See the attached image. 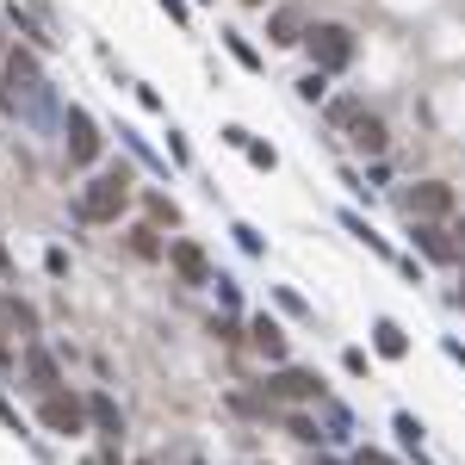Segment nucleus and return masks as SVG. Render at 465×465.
<instances>
[{"label":"nucleus","instance_id":"13","mask_svg":"<svg viewBox=\"0 0 465 465\" xmlns=\"http://www.w3.org/2000/svg\"><path fill=\"white\" fill-rule=\"evenodd\" d=\"M348 137H353V149H360V155H372V162H378V155H385V143H391V130H385V118H372V112L360 118V124H353Z\"/></svg>","mask_w":465,"mask_h":465},{"label":"nucleus","instance_id":"8","mask_svg":"<svg viewBox=\"0 0 465 465\" xmlns=\"http://www.w3.org/2000/svg\"><path fill=\"white\" fill-rule=\"evenodd\" d=\"M168 267H174V273H180L187 286H212V279H218L199 242H168Z\"/></svg>","mask_w":465,"mask_h":465},{"label":"nucleus","instance_id":"2","mask_svg":"<svg viewBox=\"0 0 465 465\" xmlns=\"http://www.w3.org/2000/svg\"><path fill=\"white\" fill-rule=\"evenodd\" d=\"M124 205H130V180L112 168V174H100V180H87V187H81L75 218H81V224H118V218H124Z\"/></svg>","mask_w":465,"mask_h":465},{"label":"nucleus","instance_id":"36","mask_svg":"<svg viewBox=\"0 0 465 465\" xmlns=\"http://www.w3.org/2000/svg\"><path fill=\"white\" fill-rule=\"evenodd\" d=\"M0 422H6V428H12V435H19V410H12V403H6V397H0Z\"/></svg>","mask_w":465,"mask_h":465},{"label":"nucleus","instance_id":"40","mask_svg":"<svg viewBox=\"0 0 465 465\" xmlns=\"http://www.w3.org/2000/svg\"><path fill=\"white\" fill-rule=\"evenodd\" d=\"M0 50H6V19H0Z\"/></svg>","mask_w":465,"mask_h":465},{"label":"nucleus","instance_id":"15","mask_svg":"<svg viewBox=\"0 0 465 465\" xmlns=\"http://www.w3.org/2000/svg\"><path fill=\"white\" fill-rule=\"evenodd\" d=\"M267 37H273L279 50H292V44H304V19H298L292 6H279V12L267 19Z\"/></svg>","mask_w":465,"mask_h":465},{"label":"nucleus","instance_id":"25","mask_svg":"<svg viewBox=\"0 0 465 465\" xmlns=\"http://www.w3.org/2000/svg\"><path fill=\"white\" fill-rule=\"evenodd\" d=\"M6 317H12V323H19V329H25V336H37V311H31V304H25V298H19V292H12V298H6Z\"/></svg>","mask_w":465,"mask_h":465},{"label":"nucleus","instance_id":"20","mask_svg":"<svg viewBox=\"0 0 465 465\" xmlns=\"http://www.w3.org/2000/svg\"><path fill=\"white\" fill-rule=\"evenodd\" d=\"M360 118H366V106H360V100H353V94H342V100H329V124H360Z\"/></svg>","mask_w":465,"mask_h":465},{"label":"nucleus","instance_id":"21","mask_svg":"<svg viewBox=\"0 0 465 465\" xmlns=\"http://www.w3.org/2000/svg\"><path fill=\"white\" fill-rule=\"evenodd\" d=\"M298 100H311V106H317V100H329V75H323V69L298 75Z\"/></svg>","mask_w":465,"mask_h":465},{"label":"nucleus","instance_id":"32","mask_svg":"<svg viewBox=\"0 0 465 465\" xmlns=\"http://www.w3.org/2000/svg\"><path fill=\"white\" fill-rule=\"evenodd\" d=\"M212 336H218V342H242V323H236V317H224V323H212Z\"/></svg>","mask_w":465,"mask_h":465},{"label":"nucleus","instance_id":"38","mask_svg":"<svg viewBox=\"0 0 465 465\" xmlns=\"http://www.w3.org/2000/svg\"><path fill=\"white\" fill-rule=\"evenodd\" d=\"M19 353H12V342H6V329H0V366H12Z\"/></svg>","mask_w":465,"mask_h":465},{"label":"nucleus","instance_id":"33","mask_svg":"<svg viewBox=\"0 0 465 465\" xmlns=\"http://www.w3.org/2000/svg\"><path fill=\"white\" fill-rule=\"evenodd\" d=\"M342 366H348L353 378H366V348H348V353H342Z\"/></svg>","mask_w":465,"mask_h":465},{"label":"nucleus","instance_id":"19","mask_svg":"<svg viewBox=\"0 0 465 465\" xmlns=\"http://www.w3.org/2000/svg\"><path fill=\"white\" fill-rule=\"evenodd\" d=\"M44 69H37V56L31 50H6V81H37Z\"/></svg>","mask_w":465,"mask_h":465},{"label":"nucleus","instance_id":"7","mask_svg":"<svg viewBox=\"0 0 465 465\" xmlns=\"http://www.w3.org/2000/svg\"><path fill=\"white\" fill-rule=\"evenodd\" d=\"M267 397H279V403H317V397H323V378L304 372V366H279V372L267 378Z\"/></svg>","mask_w":465,"mask_h":465},{"label":"nucleus","instance_id":"27","mask_svg":"<svg viewBox=\"0 0 465 465\" xmlns=\"http://www.w3.org/2000/svg\"><path fill=\"white\" fill-rule=\"evenodd\" d=\"M149 218H155V224H180V205H174L168 193H149Z\"/></svg>","mask_w":465,"mask_h":465},{"label":"nucleus","instance_id":"1","mask_svg":"<svg viewBox=\"0 0 465 465\" xmlns=\"http://www.w3.org/2000/svg\"><path fill=\"white\" fill-rule=\"evenodd\" d=\"M0 106L12 118H25L31 130H62V106H56V87L37 75V81H0Z\"/></svg>","mask_w":465,"mask_h":465},{"label":"nucleus","instance_id":"34","mask_svg":"<svg viewBox=\"0 0 465 465\" xmlns=\"http://www.w3.org/2000/svg\"><path fill=\"white\" fill-rule=\"evenodd\" d=\"M353 465H397V460H391V453H378V447H360V453H353Z\"/></svg>","mask_w":465,"mask_h":465},{"label":"nucleus","instance_id":"17","mask_svg":"<svg viewBox=\"0 0 465 465\" xmlns=\"http://www.w3.org/2000/svg\"><path fill=\"white\" fill-rule=\"evenodd\" d=\"M118 137H124V149H130V155H137L143 168H155V174H168V162H162V155H155V149H149V143H143V137L130 130V124H118Z\"/></svg>","mask_w":465,"mask_h":465},{"label":"nucleus","instance_id":"42","mask_svg":"<svg viewBox=\"0 0 465 465\" xmlns=\"http://www.w3.org/2000/svg\"><path fill=\"white\" fill-rule=\"evenodd\" d=\"M248 6H267V0H248Z\"/></svg>","mask_w":465,"mask_h":465},{"label":"nucleus","instance_id":"24","mask_svg":"<svg viewBox=\"0 0 465 465\" xmlns=\"http://www.w3.org/2000/svg\"><path fill=\"white\" fill-rule=\"evenodd\" d=\"M224 44H230V56L242 62V69H261V50H254V44H248L242 31H224Z\"/></svg>","mask_w":465,"mask_h":465},{"label":"nucleus","instance_id":"12","mask_svg":"<svg viewBox=\"0 0 465 465\" xmlns=\"http://www.w3.org/2000/svg\"><path fill=\"white\" fill-rule=\"evenodd\" d=\"M248 336H254V348L267 353V360H273V366H286V329H279V323H273V317H267V311H261V317H254V323H248Z\"/></svg>","mask_w":465,"mask_h":465},{"label":"nucleus","instance_id":"37","mask_svg":"<svg viewBox=\"0 0 465 465\" xmlns=\"http://www.w3.org/2000/svg\"><path fill=\"white\" fill-rule=\"evenodd\" d=\"M162 12L168 19H187V0H162Z\"/></svg>","mask_w":465,"mask_h":465},{"label":"nucleus","instance_id":"4","mask_svg":"<svg viewBox=\"0 0 465 465\" xmlns=\"http://www.w3.org/2000/svg\"><path fill=\"white\" fill-rule=\"evenodd\" d=\"M397 205H403L410 224H435V218L453 212V187H447V180H416V187L397 193Z\"/></svg>","mask_w":465,"mask_h":465},{"label":"nucleus","instance_id":"39","mask_svg":"<svg viewBox=\"0 0 465 465\" xmlns=\"http://www.w3.org/2000/svg\"><path fill=\"white\" fill-rule=\"evenodd\" d=\"M317 465H342V460H329V453H317Z\"/></svg>","mask_w":465,"mask_h":465},{"label":"nucleus","instance_id":"6","mask_svg":"<svg viewBox=\"0 0 465 465\" xmlns=\"http://www.w3.org/2000/svg\"><path fill=\"white\" fill-rule=\"evenodd\" d=\"M62 149H69V168H94L100 162V124H94V112H81V106L62 112Z\"/></svg>","mask_w":465,"mask_h":465},{"label":"nucleus","instance_id":"11","mask_svg":"<svg viewBox=\"0 0 465 465\" xmlns=\"http://www.w3.org/2000/svg\"><path fill=\"white\" fill-rule=\"evenodd\" d=\"M25 378H31V391H37V397L62 391V372H56V360H50L44 348H25Z\"/></svg>","mask_w":465,"mask_h":465},{"label":"nucleus","instance_id":"3","mask_svg":"<svg viewBox=\"0 0 465 465\" xmlns=\"http://www.w3.org/2000/svg\"><path fill=\"white\" fill-rule=\"evenodd\" d=\"M304 50H311V62H317L323 75H342L360 44H353L348 25H311V31H304Z\"/></svg>","mask_w":465,"mask_h":465},{"label":"nucleus","instance_id":"22","mask_svg":"<svg viewBox=\"0 0 465 465\" xmlns=\"http://www.w3.org/2000/svg\"><path fill=\"white\" fill-rule=\"evenodd\" d=\"M286 435H292V441H304V447H317V441H329V435H323V428H317L311 416H286Z\"/></svg>","mask_w":465,"mask_h":465},{"label":"nucleus","instance_id":"43","mask_svg":"<svg viewBox=\"0 0 465 465\" xmlns=\"http://www.w3.org/2000/svg\"><path fill=\"white\" fill-rule=\"evenodd\" d=\"M137 465H155V460H137Z\"/></svg>","mask_w":465,"mask_h":465},{"label":"nucleus","instance_id":"26","mask_svg":"<svg viewBox=\"0 0 465 465\" xmlns=\"http://www.w3.org/2000/svg\"><path fill=\"white\" fill-rule=\"evenodd\" d=\"M242 155H248V162H254V168H267V174H273V168H279V149H273V143H261V137H254V143H248V149H242Z\"/></svg>","mask_w":465,"mask_h":465},{"label":"nucleus","instance_id":"5","mask_svg":"<svg viewBox=\"0 0 465 465\" xmlns=\"http://www.w3.org/2000/svg\"><path fill=\"white\" fill-rule=\"evenodd\" d=\"M37 422L50 428V435H87V397H75V391H50V397H37Z\"/></svg>","mask_w":465,"mask_h":465},{"label":"nucleus","instance_id":"30","mask_svg":"<svg viewBox=\"0 0 465 465\" xmlns=\"http://www.w3.org/2000/svg\"><path fill=\"white\" fill-rule=\"evenodd\" d=\"M273 298H279V311H292V317H311V304H304V298H298V292H292V286H279V292H273Z\"/></svg>","mask_w":465,"mask_h":465},{"label":"nucleus","instance_id":"14","mask_svg":"<svg viewBox=\"0 0 465 465\" xmlns=\"http://www.w3.org/2000/svg\"><path fill=\"white\" fill-rule=\"evenodd\" d=\"M372 348L385 353V360H403V353H410V336H403V323L378 317V323H372Z\"/></svg>","mask_w":465,"mask_h":465},{"label":"nucleus","instance_id":"41","mask_svg":"<svg viewBox=\"0 0 465 465\" xmlns=\"http://www.w3.org/2000/svg\"><path fill=\"white\" fill-rule=\"evenodd\" d=\"M453 236H465V218H460V230H453Z\"/></svg>","mask_w":465,"mask_h":465},{"label":"nucleus","instance_id":"9","mask_svg":"<svg viewBox=\"0 0 465 465\" xmlns=\"http://www.w3.org/2000/svg\"><path fill=\"white\" fill-rule=\"evenodd\" d=\"M410 242H416L428 261H441V267H447V261H460V242L441 230V224H410Z\"/></svg>","mask_w":465,"mask_h":465},{"label":"nucleus","instance_id":"31","mask_svg":"<svg viewBox=\"0 0 465 465\" xmlns=\"http://www.w3.org/2000/svg\"><path fill=\"white\" fill-rule=\"evenodd\" d=\"M168 155H174V162H180V168H187V162H193V149H187V137H180V130H168Z\"/></svg>","mask_w":465,"mask_h":465},{"label":"nucleus","instance_id":"16","mask_svg":"<svg viewBox=\"0 0 465 465\" xmlns=\"http://www.w3.org/2000/svg\"><path fill=\"white\" fill-rule=\"evenodd\" d=\"M342 230H348L353 242H366V248H372V254H391V242H385V236L372 230V224H366V218H360V212H342Z\"/></svg>","mask_w":465,"mask_h":465},{"label":"nucleus","instance_id":"18","mask_svg":"<svg viewBox=\"0 0 465 465\" xmlns=\"http://www.w3.org/2000/svg\"><path fill=\"white\" fill-rule=\"evenodd\" d=\"M130 254H137V261H162L168 248H162V236L149 230V224H137V230H130Z\"/></svg>","mask_w":465,"mask_h":465},{"label":"nucleus","instance_id":"35","mask_svg":"<svg viewBox=\"0 0 465 465\" xmlns=\"http://www.w3.org/2000/svg\"><path fill=\"white\" fill-rule=\"evenodd\" d=\"M224 143H230V149H248V143H254V137H248V130H242V124H224Z\"/></svg>","mask_w":465,"mask_h":465},{"label":"nucleus","instance_id":"10","mask_svg":"<svg viewBox=\"0 0 465 465\" xmlns=\"http://www.w3.org/2000/svg\"><path fill=\"white\" fill-rule=\"evenodd\" d=\"M87 428H100L106 441L124 435V410L112 403V391H87Z\"/></svg>","mask_w":465,"mask_h":465},{"label":"nucleus","instance_id":"23","mask_svg":"<svg viewBox=\"0 0 465 465\" xmlns=\"http://www.w3.org/2000/svg\"><path fill=\"white\" fill-rule=\"evenodd\" d=\"M391 428H397V441H403V447H410V453H416V447H422V422H416V416H410V410H397V416H391Z\"/></svg>","mask_w":465,"mask_h":465},{"label":"nucleus","instance_id":"29","mask_svg":"<svg viewBox=\"0 0 465 465\" xmlns=\"http://www.w3.org/2000/svg\"><path fill=\"white\" fill-rule=\"evenodd\" d=\"M212 292H218V304H230V311L242 304V292H236V279H230V273H218V279H212Z\"/></svg>","mask_w":465,"mask_h":465},{"label":"nucleus","instance_id":"28","mask_svg":"<svg viewBox=\"0 0 465 465\" xmlns=\"http://www.w3.org/2000/svg\"><path fill=\"white\" fill-rule=\"evenodd\" d=\"M236 248H242V254H267V242H261V230H254V224H236Z\"/></svg>","mask_w":465,"mask_h":465}]
</instances>
